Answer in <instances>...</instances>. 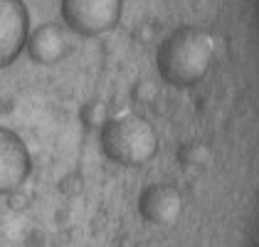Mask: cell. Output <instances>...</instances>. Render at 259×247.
Here are the masks:
<instances>
[{
    "label": "cell",
    "instance_id": "3",
    "mask_svg": "<svg viewBox=\"0 0 259 247\" xmlns=\"http://www.w3.org/2000/svg\"><path fill=\"white\" fill-rule=\"evenodd\" d=\"M42 20H35L27 0H0V72L30 60L27 42Z\"/></svg>",
    "mask_w": 259,
    "mask_h": 247
},
{
    "label": "cell",
    "instance_id": "2",
    "mask_svg": "<svg viewBox=\"0 0 259 247\" xmlns=\"http://www.w3.org/2000/svg\"><path fill=\"white\" fill-rule=\"evenodd\" d=\"M212 62V40L195 27H180L158 50V69L173 87L198 84Z\"/></svg>",
    "mask_w": 259,
    "mask_h": 247
},
{
    "label": "cell",
    "instance_id": "1",
    "mask_svg": "<svg viewBox=\"0 0 259 247\" xmlns=\"http://www.w3.org/2000/svg\"><path fill=\"white\" fill-rule=\"evenodd\" d=\"M99 146L106 161L116 168H143L158 153V136L148 119L139 114H116L104 124Z\"/></svg>",
    "mask_w": 259,
    "mask_h": 247
}]
</instances>
